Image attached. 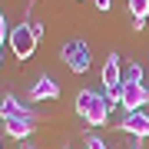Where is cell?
Returning a JSON list of instances; mask_svg holds the SVG:
<instances>
[{
	"mask_svg": "<svg viewBox=\"0 0 149 149\" xmlns=\"http://www.w3.org/2000/svg\"><path fill=\"white\" fill-rule=\"evenodd\" d=\"M76 116L86 126H103L109 119V100L96 90H80L76 93Z\"/></svg>",
	"mask_w": 149,
	"mask_h": 149,
	"instance_id": "cell-1",
	"label": "cell"
},
{
	"mask_svg": "<svg viewBox=\"0 0 149 149\" xmlns=\"http://www.w3.org/2000/svg\"><path fill=\"white\" fill-rule=\"evenodd\" d=\"M10 50L17 53V60H30L33 50H37V33H33L30 23H17V27L10 30Z\"/></svg>",
	"mask_w": 149,
	"mask_h": 149,
	"instance_id": "cell-2",
	"label": "cell"
},
{
	"mask_svg": "<svg viewBox=\"0 0 149 149\" xmlns=\"http://www.w3.org/2000/svg\"><path fill=\"white\" fill-rule=\"evenodd\" d=\"M60 56H63V63L73 70V73H86V70H90V47H86L83 40H70V43H63Z\"/></svg>",
	"mask_w": 149,
	"mask_h": 149,
	"instance_id": "cell-3",
	"label": "cell"
},
{
	"mask_svg": "<svg viewBox=\"0 0 149 149\" xmlns=\"http://www.w3.org/2000/svg\"><path fill=\"white\" fill-rule=\"evenodd\" d=\"M149 103V86L146 83H123L119 90V106L126 113H139Z\"/></svg>",
	"mask_w": 149,
	"mask_h": 149,
	"instance_id": "cell-4",
	"label": "cell"
},
{
	"mask_svg": "<svg viewBox=\"0 0 149 149\" xmlns=\"http://www.w3.org/2000/svg\"><path fill=\"white\" fill-rule=\"evenodd\" d=\"M37 119H40L37 113L23 106V113H20V116H10V119H3V129H7V136H10V139H20V143H23V139H27V136L33 133Z\"/></svg>",
	"mask_w": 149,
	"mask_h": 149,
	"instance_id": "cell-5",
	"label": "cell"
},
{
	"mask_svg": "<svg viewBox=\"0 0 149 149\" xmlns=\"http://www.w3.org/2000/svg\"><path fill=\"white\" fill-rule=\"evenodd\" d=\"M103 90H106V96H116L123 90V60H119V53H109L106 63H103Z\"/></svg>",
	"mask_w": 149,
	"mask_h": 149,
	"instance_id": "cell-6",
	"label": "cell"
},
{
	"mask_svg": "<svg viewBox=\"0 0 149 149\" xmlns=\"http://www.w3.org/2000/svg\"><path fill=\"white\" fill-rule=\"evenodd\" d=\"M30 100L33 103H40V100H56V96H60V83L53 80V76H47V73H43V76H37V83H33L30 86Z\"/></svg>",
	"mask_w": 149,
	"mask_h": 149,
	"instance_id": "cell-7",
	"label": "cell"
},
{
	"mask_svg": "<svg viewBox=\"0 0 149 149\" xmlns=\"http://www.w3.org/2000/svg\"><path fill=\"white\" fill-rule=\"evenodd\" d=\"M119 129L129 133V136H136V139H146L149 136V116L146 113H126L123 123H119Z\"/></svg>",
	"mask_w": 149,
	"mask_h": 149,
	"instance_id": "cell-8",
	"label": "cell"
},
{
	"mask_svg": "<svg viewBox=\"0 0 149 149\" xmlns=\"http://www.w3.org/2000/svg\"><path fill=\"white\" fill-rule=\"evenodd\" d=\"M20 113H23V106L17 103V96H13V93H7L3 100H0V116H3V119H10V116H20Z\"/></svg>",
	"mask_w": 149,
	"mask_h": 149,
	"instance_id": "cell-9",
	"label": "cell"
},
{
	"mask_svg": "<svg viewBox=\"0 0 149 149\" xmlns=\"http://www.w3.org/2000/svg\"><path fill=\"white\" fill-rule=\"evenodd\" d=\"M126 7H129V13L136 20H146L149 17V0H126Z\"/></svg>",
	"mask_w": 149,
	"mask_h": 149,
	"instance_id": "cell-10",
	"label": "cell"
},
{
	"mask_svg": "<svg viewBox=\"0 0 149 149\" xmlns=\"http://www.w3.org/2000/svg\"><path fill=\"white\" fill-rule=\"evenodd\" d=\"M123 83H143V66H139V63H129L126 73H123Z\"/></svg>",
	"mask_w": 149,
	"mask_h": 149,
	"instance_id": "cell-11",
	"label": "cell"
},
{
	"mask_svg": "<svg viewBox=\"0 0 149 149\" xmlns=\"http://www.w3.org/2000/svg\"><path fill=\"white\" fill-rule=\"evenodd\" d=\"M86 149H109V146L103 143L100 136H86Z\"/></svg>",
	"mask_w": 149,
	"mask_h": 149,
	"instance_id": "cell-12",
	"label": "cell"
},
{
	"mask_svg": "<svg viewBox=\"0 0 149 149\" xmlns=\"http://www.w3.org/2000/svg\"><path fill=\"white\" fill-rule=\"evenodd\" d=\"M3 40H10V30H7V20H3V13H0V47H3Z\"/></svg>",
	"mask_w": 149,
	"mask_h": 149,
	"instance_id": "cell-13",
	"label": "cell"
},
{
	"mask_svg": "<svg viewBox=\"0 0 149 149\" xmlns=\"http://www.w3.org/2000/svg\"><path fill=\"white\" fill-rule=\"evenodd\" d=\"M93 3H96V10H103V13L109 10V0H93Z\"/></svg>",
	"mask_w": 149,
	"mask_h": 149,
	"instance_id": "cell-14",
	"label": "cell"
},
{
	"mask_svg": "<svg viewBox=\"0 0 149 149\" xmlns=\"http://www.w3.org/2000/svg\"><path fill=\"white\" fill-rule=\"evenodd\" d=\"M20 149H33V146H30V143H20Z\"/></svg>",
	"mask_w": 149,
	"mask_h": 149,
	"instance_id": "cell-15",
	"label": "cell"
},
{
	"mask_svg": "<svg viewBox=\"0 0 149 149\" xmlns=\"http://www.w3.org/2000/svg\"><path fill=\"white\" fill-rule=\"evenodd\" d=\"M0 63H3V56H0Z\"/></svg>",
	"mask_w": 149,
	"mask_h": 149,
	"instance_id": "cell-16",
	"label": "cell"
},
{
	"mask_svg": "<svg viewBox=\"0 0 149 149\" xmlns=\"http://www.w3.org/2000/svg\"><path fill=\"white\" fill-rule=\"evenodd\" d=\"M133 149H139V146H133Z\"/></svg>",
	"mask_w": 149,
	"mask_h": 149,
	"instance_id": "cell-17",
	"label": "cell"
},
{
	"mask_svg": "<svg viewBox=\"0 0 149 149\" xmlns=\"http://www.w3.org/2000/svg\"><path fill=\"white\" fill-rule=\"evenodd\" d=\"M63 149H66V146H63Z\"/></svg>",
	"mask_w": 149,
	"mask_h": 149,
	"instance_id": "cell-18",
	"label": "cell"
}]
</instances>
